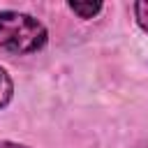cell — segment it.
Masks as SVG:
<instances>
[{
    "label": "cell",
    "instance_id": "4",
    "mask_svg": "<svg viewBox=\"0 0 148 148\" xmlns=\"http://www.w3.org/2000/svg\"><path fill=\"white\" fill-rule=\"evenodd\" d=\"M132 12H134L136 25L148 35V2H134V5H132Z\"/></svg>",
    "mask_w": 148,
    "mask_h": 148
},
{
    "label": "cell",
    "instance_id": "3",
    "mask_svg": "<svg viewBox=\"0 0 148 148\" xmlns=\"http://www.w3.org/2000/svg\"><path fill=\"white\" fill-rule=\"evenodd\" d=\"M14 99V79L9 76V72L0 65V111L7 109Z\"/></svg>",
    "mask_w": 148,
    "mask_h": 148
},
{
    "label": "cell",
    "instance_id": "5",
    "mask_svg": "<svg viewBox=\"0 0 148 148\" xmlns=\"http://www.w3.org/2000/svg\"><path fill=\"white\" fill-rule=\"evenodd\" d=\"M0 148H32V146L21 143V141H12V139H0Z\"/></svg>",
    "mask_w": 148,
    "mask_h": 148
},
{
    "label": "cell",
    "instance_id": "1",
    "mask_svg": "<svg viewBox=\"0 0 148 148\" xmlns=\"http://www.w3.org/2000/svg\"><path fill=\"white\" fill-rule=\"evenodd\" d=\"M49 44L46 25L18 9H0V49L12 56H35Z\"/></svg>",
    "mask_w": 148,
    "mask_h": 148
},
{
    "label": "cell",
    "instance_id": "2",
    "mask_svg": "<svg viewBox=\"0 0 148 148\" xmlns=\"http://www.w3.org/2000/svg\"><path fill=\"white\" fill-rule=\"evenodd\" d=\"M67 9L79 16L81 21H90V18H97L104 9L102 2H67Z\"/></svg>",
    "mask_w": 148,
    "mask_h": 148
}]
</instances>
